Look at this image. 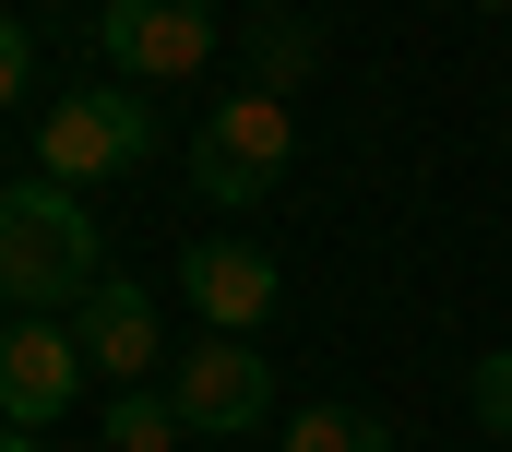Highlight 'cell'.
I'll use <instances>...</instances> for the list:
<instances>
[{
	"label": "cell",
	"instance_id": "14",
	"mask_svg": "<svg viewBox=\"0 0 512 452\" xmlns=\"http://www.w3.org/2000/svg\"><path fill=\"white\" fill-rule=\"evenodd\" d=\"M0 452H36V429H0Z\"/></svg>",
	"mask_w": 512,
	"mask_h": 452
},
{
	"label": "cell",
	"instance_id": "15",
	"mask_svg": "<svg viewBox=\"0 0 512 452\" xmlns=\"http://www.w3.org/2000/svg\"><path fill=\"white\" fill-rule=\"evenodd\" d=\"M0 12H12V0H0Z\"/></svg>",
	"mask_w": 512,
	"mask_h": 452
},
{
	"label": "cell",
	"instance_id": "3",
	"mask_svg": "<svg viewBox=\"0 0 512 452\" xmlns=\"http://www.w3.org/2000/svg\"><path fill=\"white\" fill-rule=\"evenodd\" d=\"M143 155H155L143 84H72V96H48V119H36V179H60V191L131 179Z\"/></svg>",
	"mask_w": 512,
	"mask_h": 452
},
{
	"label": "cell",
	"instance_id": "10",
	"mask_svg": "<svg viewBox=\"0 0 512 452\" xmlns=\"http://www.w3.org/2000/svg\"><path fill=\"white\" fill-rule=\"evenodd\" d=\"M286 452H393V429L370 405H298L286 417Z\"/></svg>",
	"mask_w": 512,
	"mask_h": 452
},
{
	"label": "cell",
	"instance_id": "6",
	"mask_svg": "<svg viewBox=\"0 0 512 452\" xmlns=\"http://www.w3.org/2000/svg\"><path fill=\"white\" fill-rule=\"evenodd\" d=\"M179 298L203 310V334H262L274 298H286V274L251 238H203V250H179Z\"/></svg>",
	"mask_w": 512,
	"mask_h": 452
},
{
	"label": "cell",
	"instance_id": "5",
	"mask_svg": "<svg viewBox=\"0 0 512 452\" xmlns=\"http://www.w3.org/2000/svg\"><path fill=\"white\" fill-rule=\"evenodd\" d=\"M167 405L191 417V441H251L274 417V357H251V334H203L191 357H167Z\"/></svg>",
	"mask_w": 512,
	"mask_h": 452
},
{
	"label": "cell",
	"instance_id": "2",
	"mask_svg": "<svg viewBox=\"0 0 512 452\" xmlns=\"http://www.w3.org/2000/svg\"><path fill=\"white\" fill-rule=\"evenodd\" d=\"M286 167H298V108L274 96V84H239L227 108L191 131V191L203 203H227V215H251L286 191Z\"/></svg>",
	"mask_w": 512,
	"mask_h": 452
},
{
	"label": "cell",
	"instance_id": "4",
	"mask_svg": "<svg viewBox=\"0 0 512 452\" xmlns=\"http://www.w3.org/2000/svg\"><path fill=\"white\" fill-rule=\"evenodd\" d=\"M96 48L131 84H191V72H215L227 24H215V0H108L96 12Z\"/></svg>",
	"mask_w": 512,
	"mask_h": 452
},
{
	"label": "cell",
	"instance_id": "9",
	"mask_svg": "<svg viewBox=\"0 0 512 452\" xmlns=\"http://www.w3.org/2000/svg\"><path fill=\"white\" fill-rule=\"evenodd\" d=\"M191 441V417L167 405V381H120V405H108V452H179Z\"/></svg>",
	"mask_w": 512,
	"mask_h": 452
},
{
	"label": "cell",
	"instance_id": "13",
	"mask_svg": "<svg viewBox=\"0 0 512 452\" xmlns=\"http://www.w3.org/2000/svg\"><path fill=\"white\" fill-rule=\"evenodd\" d=\"M24 72H36V36H24V24H12V12H0V108H12V96H24Z\"/></svg>",
	"mask_w": 512,
	"mask_h": 452
},
{
	"label": "cell",
	"instance_id": "7",
	"mask_svg": "<svg viewBox=\"0 0 512 452\" xmlns=\"http://www.w3.org/2000/svg\"><path fill=\"white\" fill-rule=\"evenodd\" d=\"M84 393V334L72 322H12L0 334V429H48Z\"/></svg>",
	"mask_w": 512,
	"mask_h": 452
},
{
	"label": "cell",
	"instance_id": "1",
	"mask_svg": "<svg viewBox=\"0 0 512 452\" xmlns=\"http://www.w3.org/2000/svg\"><path fill=\"white\" fill-rule=\"evenodd\" d=\"M108 238L84 215V191H60V179H12L0 191V298H12V322H60V310H84L108 274Z\"/></svg>",
	"mask_w": 512,
	"mask_h": 452
},
{
	"label": "cell",
	"instance_id": "12",
	"mask_svg": "<svg viewBox=\"0 0 512 452\" xmlns=\"http://www.w3.org/2000/svg\"><path fill=\"white\" fill-rule=\"evenodd\" d=\"M465 405H477V429H489V441H512V345H501V357H477Z\"/></svg>",
	"mask_w": 512,
	"mask_h": 452
},
{
	"label": "cell",
	"instance_id": "8",
	"mask_svg": "<svg viewBox=\"0 0 512 452\" xmlns=\"http://www.w3.org/2000/svg\"><path fill=\"white\" fill-rule=\"evenodd\" d=\"M72 334H84V369H108V381H155V369H167V345H155V298H143L131 274H108V286L72 310Z\"/></svg>",
	"mask_w": 512,
	"mask_h": 452
},
{
	"label": "cell",
	"instance_id": "11",
	"mask_svg": "<svg viewBox=\"0 0 512 452\" xmlns=\"http://www.w3.org/2000/svg\"><path fill=\"white\" fill-rule=\"evenodd\" d=\"M251 72L274 84V96H286V84H310V72H322V36H310L298 12H262V24H251Z\"/></svg>",
	"mask_w": 512,
	"mask_h": 452
}]
</instances>
